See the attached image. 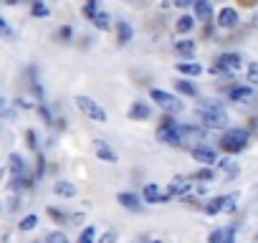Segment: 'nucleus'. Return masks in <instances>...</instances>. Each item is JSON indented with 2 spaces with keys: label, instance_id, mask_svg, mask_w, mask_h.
I'll return each instance as SVG.
<instances>
[{
  "label": "nucleus",
  "instance_id": "36",
  "mask_svg": "<svg viewBox=\"0 0 258 243\" xmlns=\"http://www.w3.org/2000/svg\"><path fill=\"white\" fill-rule=\"evenodd\" d=\"M0 28H3L6 41H13V31H11V26H8V21H6V18H0Z\"/></svg>",
  "mask_w": 258,
  "mask_h": 243
},
{
  "label": "nucleus",
  "instance_id": "25",
  "mask_svg": "<svg viewBox=\"0 0 258 243\" xmlns=\"http://www.w3.org/2000/svg\"><path fill=\"white\" fill-rule=\"evenodd\" d=\"M235 208H238V193L223 195V213H233Z\"/></svg>",
  "mask_w": 258,
  "mask_h": 243
},
{
  "label": "nucleus",
  "instance_id": "27",
  "mask_svg": "<svg viewBox=\"0 0 258 243\" xmlns=\"http://www.w3.org/2000/svg\"><path fill=\"white\" fill-rule=\"evenodd\" d=\"M218 170L225 172V175H230V177L238 175V165H235L233 160H220V162H218Z\"/></svg>",
  "mask_w": 258,
  "mask_h": 243
},
{
  "label": "nucleus",
  "instance_id": "32",
  "mask_svg": "<svg viewBox=\"0 0 258 243\" xmlns=\"http://www.w3.org/2000/svg\"><path fill=\"white\" fill-rule=\"evenodd\" d=\"M46 243H69V238H66V233L53 230V233H48V235H46Z\"/></svg>",
  "mask_w": 258,
  "mask_h": 243
},
{
  "label": "nucleus",
  "instance_id": "16",
  "mask_svg": "<svg viewBox=\"0 0 258 243\" xmlns=\"http://www.w3.org/2000/svg\"><path fill=\"white\" fill-rule=\"evenodd\" d=\"M152 109L147 101H135L132 106H129V119H135V122H142V119H150Z\"/></svg>",
  "mask_w": 258,
  "mask_h": 243
},
{
  "label": "nucleus",
  "instance_id": "18",
  "mask_svg": "<svg viewBox=\"0 0 258 243\" xmlns=\"http://www.w3.org/2000/svg\"><path fill=\"white\" fill-rule=\"evenodd\" d=\"M11 172H13V177H16V183H21V177H23V172H26V162H23V157L21 155H11Z\"/></svg>",
  "mask_w": 258,
  "mask_h": 243
},
{
  "label": "nucleus",
  "instance_id": "33",
  "mask_svg": "<svg viewBox=\"0 0 258 243\" xmlns=\"http://www.w3.org/2000/svg\"><path fill=\"white\" fill-rule=\"evenodd\" d=\"M31 13H33L36 18H41V16H48V8L43 6V0H36L33 8H31Z\"/></svg>",
  "mask_w": 258,
  "mask_h": 243
},
{
  "label": "nucleus",
  "instance_id": "43",
  "mask_svg": "<svg viewBox=\"0 0 258 243\" xmlns=\"http://www.w3.org/2000/svg\"><path fill=\"white\" fill-rule=\"evenodd\" d=\"M192 3H195V0H172V6H177V8H187Z\"/></svg>",
  "mask_w": 258,
  "mask_h": 243
},
{
  "label": "nucleus",
  "instance_id": "23",
  "mask_svg": "<svg viewBox=\"0 0 258 243\" xmlns=\"http://www.w3.org/2000/svg\"><path fill=\"white\" fill-rule=\"evenodd\" d=\"M192 26H195V18H192V16H180L177 23H175V31H177V33H190Z\"/></svg>",
  "mask_w": 258,
  "mask_h": 243
},
{
  "label": "nucleus",
  "instance_id": "14",
  "mask_svg": "<svg viewBox=\"0 0 258 243\" xmlns=\"http://www.w3.org/2000/svg\"><path fill=\"white\" fill-rule=\"evenodd\" d=\"M253 96H255V94H253V86H233V89L228 91V99H230V101H238V104H248Z\"/></svg>",
  "mask_w": 258,
  "mask_h": 243
},
{
  "label": "nucleus",
  "instance_id": "45",
  "mask_svg": "<svg viewBox=\"0 0 258 243\" xmlns=\"http://www.w3.org/2000/svg\"><path fill=\"white\" fill-rule=\"evenodd\" d=\"M238 3L245 6V8H253V6H255V0H238Z\"/></svg>",
  "mask_w": 258,
  "mask_h": 243
},
{
  "label": "nucleus",
  "instance_id": "47",
  "mask_svg": "<svg viewBox=\"0 0 258 243\" xmlns=\"http://www.w3.org/2000/svg\"><path fill=\"white\" fill-rule=\"evenodd\" d=\"M150 243H165V240H150Z\"/></svg>",
  "mask_w": 258,
  "mask_h": 243
},
{
  "label": "nucleus",
  "instance_id": "11",
  "mask_svg": "<svg viewBox=\"0 0 258 243\" xmlns=\"http://www.w3.org/2000/svg\"><path fill=\"white\" fill-rule=\"evenodd\" d=\"M94 152H96V157H99L101 162H111V165H114V162L119 160V157H116V152H114L104 140H94Z\"/></svg>",
  "mask_w": 258,
  "mask_h": 243
},
{
  "label": "nucleus",
  "instance_id": "1",
  "mask_svg": "<svg viewBox=\"0 0 258 243\" xmlns=\"http://www.w3.org/2000/svg\"><path fill=\"white\" fill-rule=\"evenodd\" d=\"M198 119H200V127H205V130H225L228 127V114L215 101L200 104L198 106Z\"/></svg>",
  "mask_w": 258,
  "mask_h": 243
},
{
  "label": "nucleus",
  "instance_id": "46",
  "mask_svg": "<svg viewBox=\"0 0 258 243\" xmlns=\"http://www.w3.org/2000/svg\"><path fill=\"white\" fill-rule=\"evenodd\" d=\"M18 3V0H6V6H16Z\"/></svg>",
  "mask_w": 258,
  "mask_h": 243
},
{
  "label": "nucleus",
  "instance_id": "21",
  "mask_svg": "<svg viewBox=\"0 0 258 243\" xmlns=\"http://www.w3.org/2000/svg\"><path fill=\"white\" fill-rule=\"evenodd\" d=\"M53 193L61 195V198H74V195H76V185L69 183V180H61V183L53 185Z\"/></svg>",
  "mask_w": 258,
  "mask_h": 243
},
{
  "label": "nucleus",
  "instance_id": "42",
  "mask_svg": "<svg viewBox=\"0 0 258 243\" xmlns=\"http://www.w3.org/2000/svg\"><path fill=\"white\" fill-rule=\"evenodd\" d=\"M69 220H71L74 225H81V223H84V213H74V215H71Z\"/></svg>",
  "mask_w": 258,
  "mask_h": 243
},
{
  "label": "nucleus",
  "instance_id": "31",
  "mask_svg": "<svg viewBox=\"0 0 258 243\" xmlns=\"http://www.w3.org/2000/svg\"><path fill=\"white\" fill-rule=\"evenodd\" d=\"M94 238H96L94 225H86V228H84V233L79 235V243H94Z\"/></svg>",
  "mask_w": 258,
  "mask_h": 243
},
{
  "label": "nucleus",
  "instance_id": "20",
  "mask_svg": "<svg viewBox=\"0 0 258 243\" xmlns=\"http://www.w3.org/2000/svg\"><path fill=\"white\" fill-rule=\"evenodd\" d=\"M195 41H190V38H182V41H177L175 43V51L180 53V56H187V58H192L195 56Z\"/></svg>",
  "mask_w": 258,
  "mask_h": 243
},
{
  "label": "nucleus",
  "instance_id": "12",
  "mask_svg": "<svg viewBox=\"0 0 258 243\" xmlns=\"http://www.w3.org/2000/svg\"><path fill=\"white\" fill-rule=\"evenodd\" d=\"M190 190H192V185H190L185 177H175V180L170 183L167 195H170V198H187V195H190Z\"/></svg>",
  "mask_w": 258,
  "mask_h": 243
},
{
  "label": "nucleus",
  "instance_id": "17",
  "mask_svg": "<svg viewBox=\"0 0 258 243\" xmlns=\"http://www.w3.org/2000/svg\"><path fill=\"white\" fill-rule=\"evenodd\" d=\"M175 71L182 74V76H200L203 74V66L195 64V61H177L175 64Z\"/></svg>",
  "mask_w": 258,
  "mask_h": 243
},
{
  "label": "nucleus",
  "instance_id": "6",
  "mask_svg": "<svg viewBox=\"0 0 258 243\" xmlns=\"http://www.w3.org/2000/svg\"><path fill=\"white\" fill-rule=\"evenodd\" d=\"M180 135H182V145H195L200 147L205 142V127L200 125H180Z\"/></svg>",
  "mask_w": 258,
  "mask_h": 243
},
{
  "label": "nucleus",
  "instance_id": "41",
  "mask_svg": "<svg viewBox=\"0 0 258 243\" xmlns=\"http://www.w3.org/2000/svg\"><path fill=\"white\" fill-rule=\"evenodd\" d=\"M38 111H41V116H43V119H46V125H51V122H53V119H51V114H48V109H46V106H43V104H41V106H38Z\"/></svg>",
  "mask_w": 258,
  "mask_h": 243
},
{
  "label": "nucleus",
  "instance_id": "38",
  "mask_svg": "<svg viewBox=\"0 0 258 243\" xmlns=\"http://www.w3.org/2000/svg\"><path fill=\"white\" fill-rule=\"evenodd\" d=\"M114 240H116V233H114V230H106V233L101 235L99 243H114Z\"/></svg>",
  "mask_w": 258,
  "mask_h": 243
},
{
  "label": "nucleus",
  "instance_id": "7",
  "mask_svg": "<svg viewBox=\"0 0 258 243\" xmlns=\"http://www.w3.org/2000/svg\"><path fill=\"white\" fill-rule=\"evenodd\" d=\"M190 155H192V160H195V162H200V165H205V167L218 165V155H215V150H213V147L200 145V147H192V150H190Z\"/></svg>",
  "mask_w": 258,
  "mask_h": 243
},
{
  "label": "nucleus",
  "instance_id": "3",
  "mask_svg": "<svg viewBox=\"0 0 258 243\" xmlns=\"http://www.w3.org/2000/svg\"><path fill=\"white\" fill-rule=\"evenodd\" d=\"M248 147V132L245 130H228L220 137V150L228 155H238Z\"/></svg>",
  "mask_w": 258,
  "mask_h": 243
},
{
  "label": "nucleus",
  "instance_id": "4",
  "mask_svg": "<svg viewBox=\"0 0 258 243\" xmlns=\"http://www.w3.org/2000/svg\"><path fill=\"white\" fill-rule=\"evenodd\" d=\"M157 140L170 145V147H182V135H180V125L172 116H162V125L157 130Z\"/></svg>",
  "mask_w": 258,
  "mask_h": 243
},
{
  "label": "nucleus",
  "instance_id": "15",
  "mask_svg": "<svg viewBox=\"0 0 258 243\" xmlns=\"http://www.w3.org/2000/svg\"><path fill=\"white\" fill-rule=\"evenodd\" d=\"M192 11H195L198 21H213V3H210V0H195Z\"/></svg>",
  "mask_w": 258,
  "mask_h": 243
},
{
  "label": "nucleus",
  "instance_id": "34",
  "mask_svg": "<svg viewBox=\"0 0 258 243\" xmlns=\"http://www.w3.org/2000/svg\"><path fill=\"white\" fill-rule=\"evenodd\" d=\"M195 177H198V180H203V183H210V180L215 177V172H213L210 167H203V170H198V172H195Z\"/></svg>",
  "mask_w": 258,
  "mask_h": 243
},
{
  "label": "nucleus",
  "instance_id": "9",
  "mask_svg": "<svg viewBox=\"0 0 258 243\" xmlns=\"http://www.w3.org/2000/svg\"><path fill=\"white\" fill-rule=\"evenodd\" d=\"M142 198H145V203H165V200H170V195H162V190H160V185H155V183H147L145 188H142Z\"/></svg>",
  "mask_w": 258,
  "mask_h": 243
},
{
  "label": "nucleus",
  "instance_id": "29",
  "mask_svg": "<svg viewBox=\"0 0 258 243\" xmlns=\"http://www.w3.org/2000/svg\"><path fill=\"white\" fill-rule=\"evenodd\" d=\"M36 225H38V215H33V213H31V215H26V218H23V220L18 223V228H21L23 233H28V230H33Z\"/></svg>",
  "mask_w": 258,
  "mask_h": 243
},
{
  "label": "nucleus",
  "instance_id": "39",
  "mask_svg": "<svg viewBox=\"0 0 258 243\" xmlns=\"http://www.w3.org/2000/svg\"><path fill=\"white\" fill-rule=\"evenodd\" d=\"M208 243H223V230H213Z\"/></svg>",
  "mask_w": 258,
  "mask_h": 243
},
{
  "label": "nucleus",
  "instance_id": "28",
  "mask_svg": "<svg viewBox=\"0 0 258 243\" xmlns=\"http://www.w3.org/2000/svg\"><path fill=\"white\" fill-rule=\"evenodd\" d=\"M205 213L208 215H215V213H223V198H213L205 203Z\"/></svg>",
  "mask_w": 258,
  "mask_h": 243
},
{
  "label": "nucleus",
  "instance_id": "40",
  "mask_svg": "<svg viewBox=\"0 0 258 243\" xmlns=\"http://www.w3.org/2000/svg\"><path fill=\"white\" fill-rule=\"evenodd\" d=\"M58 38H61V41H69V38H71V28H69V26H63V28L58 31Z\"/></svg>",
  "mask_w": 258,
  "mask_h": 243
},
{
  "label": "nucleus",
  "instance_id": "30",
  "mask_svg": "<svg viewBox=\"0 0 258 243\" xmlns=\"http://www.w3.org/2000/svg\"><path fill=\"white\" fill-rule=\"evenodd\" d=\"M245 74H248V81H250L253 86H258V61H248Z\"/></svg>",
  "mask_w": 258,
  "mask_h": 243
},
{
  "label": "nucleus",
  "instance_id": "19",
  "mask_svg": "<svg viewBox=\"0 0 258 243\" xmlns=\"http://www.w3.org/2000/svg\"><path fill=\"white\" fill-rule=\"evenodd\" d=\"M132 36H135V31H132V26H129L126 21H119L116 23V38H119V43H129V41H132Z\"/></svg>",
  "mask_w": 258,
  "mask_h": 243
},
{
  "label": "nucleus",
  "instance_id": "2",
  "mask_svg": "<svg viewBox=\"0 0 258 243\" xmlns=\"http://www.w3.org/2000/svg\"><path fill=\"white\" fill-rule=\"evenodd\" d=\"M150 99H152L165 114H180V111L185 109V101H180L175 94H170V91H165V89H152V91H150Z\"/></svg>",
  "mask_w": 258,
  "mask_h": 243
},
{
  "label": "nucleus",
  "instance_id": "37",
  "mask_svg": "<svg viewBox=\"0 0 258 243\" xmlns=\"http://www.w3.org/2000/svg\"><path fill=\"white\" fill-rule=\"evenodd\" d=\"M26 140H28V147H31V150H38V142H36V132H33V130L26 132Z\"/></svg>",
  "mask_w": 258,
  "mask_h": 243
},
{
  "label": "nucleus",
  "instance_id": "13",
  "mask_svg": "<svg viewBox=\"0 0 258 243\" xmlns=\"http://www.w3.org/2000/svg\"><path fill=\"white\" fill-rule=\"evenodd\" d=\"M116 203H119L121 208H126V210H132V213H140V210H142V200H140L135 193H119V195H116Z\"/></svg>",
  "mask_w": 258,
  "mask_h": 243
},
{
  "label": "nucleus",
  "instance_id": "5",
  "mask_svg": "<svg viewBox=\"0 0 258 243\" xmlns=\"http://www.w3.org/2000/svg\"><path fill=\"white\" fill-rule=\"evenodd\" d=\"M74 101H76V106L81 109V114H86L91 122H96V125H104V122L109 119V116H106V111H104V106H101L99 101H94L91 96H84V94H79Z\"/></svg>",
  "mask_w": 258,
  "mask_h": 243
},
{
  "label": "nucleus",
  "instance_id": "35",
  "mask_svg": "<svg viewBox=\"0 0 258 243\" xmlns=\"http://www.w3.org/2000/svg\"><path fill=\"white\" fill-rule=\"evenodd\" d=\"M235 230H238V225H228L223 230V243H235Z\"/></svg>",
  "mask_w": 258,
  "mask_h": 243
},
{
  "label": "nucleus",
  "instance_id": "8",
  "mask_svg": "<svg viewBox=\"0 0 258 243\" xmlns=\"http://www.w3.org/2000/svg\"><path fill=\"white\" fill-rule=\"evenodd\" d=\"M243 66V58L238 56V53H223V56H218V69L220 71H238Z\"/></svg>",
  "mask_w": 258,
  "mask_h": 243
},
{
  "label": "nucleus",
  "instance_id": "22",
  "mask_svg": "<svg viewBox=\"0 0 258 243\" xmlns=\"http://www.w3.org/2000/svg\"><path fill=\"white\" fill-rule=\"evenodd\" d=\"M175 91L177 94H182V96H198V86L192 84V81H175Z\"/></svg>",
  "mask_w": 258,
  "mask_h": 243
},
{
  "label": "nucleus",
  "instance_id": "10",
  "mask_svg": "<svg viewBox=\"0 0 258 243\" xmlns=\"http://www.w3.org/2000/svg\"><path fill=\"white\" fill-rule=\"evenodd\" d=\"M238 21H240V16H238L235 8H220V13H218V26L220 28H235Z\"/></svg>",
  "mask_w": 258,
  "mask_h": 243
},
{
  "label": "nucleus",
  "instance_id": "26",
  "mask_svg": "<svg viewBox=\"0 0 258 243\" xmlns=\"http://www.w3.org/2000/svg\"><path fill=\"white\" fill-rule=\"evenodd\" d=\"M28 76H31V89H33V94L43 101V86L38 84V76H36V69H33V66L28 69Z\"/></svg>",
  "mask_w": 258,
  "mask_h": 243
},
{
  "label": "nucleus",
  "instance_id": "44",
  "mask_svg": "<svg viewBox=\"0 0 258 243\" xmlns=\"http://www.w3.org/2000/svg\"><path fill=\"white\" fill-rule=\"evenodd\" d=\"M48 215H51V218H56V220H63V215H61V213H58V210H53V208H51V210H48Z\"/></svg>",
  "mask_w": 258,
  "mask_h": 243
},
{
  "label": "nucleus",
  "instance_id": "24",
  "mask_svg": "<svg viewBox=\"0 0 258 243\" xmlns=\"http://www.w3.org/2000/svg\"><path fill=\"white\" fill-rule=\"evenodd\" d=\"M94 26H96V28H101V31H109V28H111V18H109V13L99 11V13L94 16Z\"/></svg>",
  "mask_w": 258,
  "mask_h": 243
}]
</instances>
